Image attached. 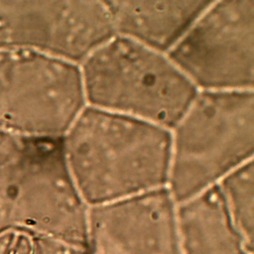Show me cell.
<instances>
[{
  "label": "cell",
  "instance_id": "6da1fadb",
  "mask_svg": "<svg viewBox=\"0 0 254 254\" xmlns=\"http://www.w3.org/2000/svg\"><path fill=\"white\" fill-rule=\"evenodd\" d=\"M63 146L88 207L167 188L171 131L166 128L86 106Z\"/></svg>",
  "mask_w": 254,
  "mask_h": 254
},
{
  "label": "cell",
  "instance_id": "7a4b0ae2",
  "mask_svg": "<svg viewBox=\"0 0 254 254\" xmlns=\"http://www.w3.org/2000/svg\"><path fill=\"white\" fill-rule=\"evenodd\" d=\"M87 211L67 168L63 137L0 130V232L88 247Z\"/></svg>",
  "mask_w": 254,
  "mask_h": 254
},
{
  "label": "cell",
  "instance_id": "3957f363",
  "mask_svg": "<svg viewBox=\"0 0 254 254\" xmlns=\"http://www.w3.org/2000/svg\"><path fill=\"white\" fill-rule=\"evenodd\" d=\"M254 91H198L171 130L167 189L176 204L253 160Z\"/></svg>",
  "mask_w": 254,
  "mask_h": 254
},
{
  "label": "cell",
  "instance_id": "277c9868",
  "mask_svg": "<svg viewBox=\"0 0 254 254\" xmlns=\"http://www.w3.org/2000/svg\"><path fill=\"white\" fill-rule=\"evenodd\" d=\"M79 68L87 106L170 131L198 92L167 55L116 35Z\"/></svg>",
  "mask_w": 254,
  "mask_h": 254
},
{
  "label": "cell",
  "instance_id": "5b68a950",
  "mask_svg": "<svg viewBox=\"0 0 254 254\" xmlns=\"http://www.w3.org/2000/svg\"><path fill=\"white\" fill-rule=\"evenodd\" d=\"M86 106L78 64L0 50V130L62 138Z\"/></svg>",
  "mask_w": 254,
  "mask_h": 254
},
{
  "label": "cell",
  "instance_id": "8992f818",
  "mask_svg": "<svg viewBox=\"0 0 254 254\" xmlns=\"http://www.w3.org/2000/svg\"><path fill=\"white\" fill-rule=\"evenodd\" d=\"M167 56L198 91L253 90L254 0L210 1Z\"/></svg>",
  "mask_w": 254,
  "mask_h": 254
},
{
  "label": "cell",
  "instance_id": "52a82bcc",
  "mask_svg": "<svg viewBox=\"0 0 254 254\" xmlns=\"http://www.w3.org/2000/svg\"><path fill=\"white\" fill-rule=\"evenodd\" d=\"M115 36L105 1H0V50L80 64Z\"/></svg>",
  "mask_w": 254,
  "mask_h": 254
},
{
  "label": "cell",
  "instance_id": "ba28073f",
  "mask_svg": "<svg viewBox=\"0 0 254 254\" xmlns=\"http://www.w3.org/2000/svg\"><path fill=\"white\" fill-rule=\"evenodd\" d=\"M176 208L167 188L90 206L88 247L92 254H182Z\"/></svg>",
  "mask_w": 254,
  "mask_h": 254
},
{
  "label": "cell",
  "instance_id": "9c48e42d",
  "mask_svg": "<svg viewBox=\"0 0 254 254\" xmlns=\"http://www.w3.org/2000/svg\"><path fill=\"white\" fill-rule=\"evenodd\" d=\"M210 1H105L114 34L167 55Z\"/></svg>",
  "mask_w": 254,
  "mask_h": 254
},
{
  "label": "cell",
  "instance_id": "30bf717a",
  "mask_svg": "<svg viewBox=\"0 0 254 254\" xmlns=\"http://www.w3.org/2000/svg\"><path fill=\"white\" fill-rule=\"evenodd\" d=\"M182 254H252L222 201L217 186L176 208Z\"/></svg>",
  "mask_w": 254,
  "mask_h": 254
},
{
  "label": "cell",
  "instance_id": "8fae6325",
  "mask_svg": "<svg viewBox=\"0 0 254 254\" xmlns=\"http://www.w3.org/2000/svg\"><path fill=\"white\" fill-rule=\"evenodd\" d=\"M224 206L239 234L253 250L254 164L253 160L225 176L217 185Z\"/></svg>",
  "mask_w": 254,
  "mask_h": 254
},
{
  "label": "cell",
  "instance_id": "7c38bea8",
  "mask_svg": "<svg viewBox=\"0 0 254 254\" xmlns=\"http://www.w3.org/2000/svg\"><path fill=\"white\" fill-rule=\"evenodd\" d=\"M0 254H36L35 235L16 230L0 232Z\"/></svg>",
  "mask_w": 254,
  "mask_h": 254
},
{
  "label": "cell",
  "instance_id": "4fadbf2b",
  "mask_svg": "<svg viewBox=\"0 0 254 254\" xmlns=\"http://www.w3.org/2000/svg\"><path fill=\"white\" fill-rule=\"evenodd\" d=\"M36 254H92L89 247L69 244L64 241L35 236Z\"/></svg>",
  "mask_w": 254,
  "mask_h": 254
}]
</instances>
